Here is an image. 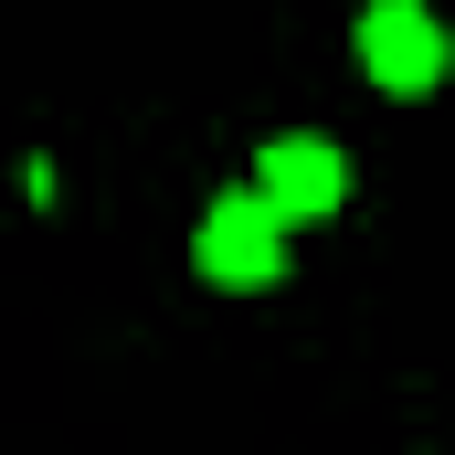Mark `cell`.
Wrapping results in <instances>:
<instances>
[{
  "mask_svg": "<svg viewBox=\"0 0 455 455\" xmlns=\"http://www.w3.org/2000/svg\"><path fill=\"white\" fill-rule=\"evenodd\" d=\"M360 75H371L381 96L445 85V21H435L424 0H371V11H360Z\"/></svg>",
  "mask_w": 455,
  "mask_h": 455,
  "instance_id": "2",
  "label": "cell"
},
{
  "mask_svg": "<svg viewBox=\"0 0 455 455\" xmlns=\"http://www.w3.org/2000/svg\"><path fill=\"white\" fill-rule=\"evenodd\" d=\"M254 191H265L286 223H318V212H339V202H349V159L329 148V138H265Z\"/></svg>",
  "mask_w": 455,
  "mask_h": 455,
  "instance_id": "3",
  "label": "cell"
},
{
  "mask_svg": "<svg viewBox=\"0 0 455 455\" xmlns=\"http://www.w3.org/2000/svg\"><path fill=\"white\" fill-rule=\"evenodd\" d=\"M191 265L212 275V286H275L286 275V212L243 180V191H223L212 212H202V233H191Z\"/></svg>",
  "mask_w": 455,
  "mask_h": 455,
  "instance_id": "1",
  "label": "cell"
}]
</instances>
